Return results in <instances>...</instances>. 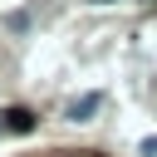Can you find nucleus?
Here are the masks:
<instances>
[{
  "instance_id": "obj_2",
  "label": "nucleus",
  "mask_w": 157,
  "mask_h": 157,
  "mask_svg": "<svg viewBox=\"0 0 157 157\" xmlns=\"http://www.w3.org/2000/svg\"><path fill=\"white\" fill-rule=\"evenodd\" d=\"M98 108H103V93H78V98L69 103V118H74V123H83V118H93Z\"/></svg>"
},
{
  "instance_id": "obj_1",
  "label": "nucleus",
  "mask_w": 157,
  "mask_h": 157,
  "mask_svg": "<svg viewBox=\"0 0 157 157\" xmlns=\"http://www.w3.org/2000/svg\"><path fill=\"white\" fill-rule=\"evenodd\" d=\"M0 128L5 132H34V113L29 108H5L0 113Z\"/></svg>"
},
{
  "instance_id": "obj_3",
  "label": "nucleus",
  "mask_w": 157,
  "mask_h": 157,
  "mask_svg": "<svg viewBox=\"0 0 157 157\" xmlns=\"http://www.w3.org/2000/svg\"><path fill=\"white\" fill-rule=\"evenodd\" d=\"M98 5H108V0H98Z\"/></svg>"
}]
</instances>
